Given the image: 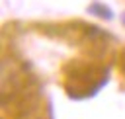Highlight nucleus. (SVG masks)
<instances>
[{"instance_id": "nucleus-1", "label": "nucleus", "mask_w": 125, "mask_h": 119, "mask_svg": "<svg viewBox=\"0 0 125 119\" xmlns=\"http://www.w3.org/2000/svg\"><path fill=\"white\" fill-rule=\"evenodd\" d=\"M123 21H125V18H123Z\"/></svg>"}]
</instances>
